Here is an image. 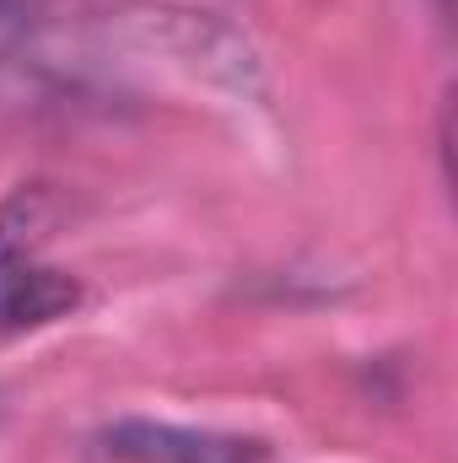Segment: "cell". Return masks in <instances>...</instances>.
Instances as JSON below:
<instances>
[{
    "label": "cell",
    "mask_w": 458,
    "mask_h": 463,
    "mask_svg": "<svg viewBox=\"0 0 458 463\" xmlns=\"http://www.w3.org/2000/svg\"><path fill=\"white\" fill-rule=\"evenodd\" d=\"M98 27L124 49L157 54L211 87H227L237 98H264V60L253 38L216 11L173 5V0H124L98 16Z\"/></svg>",
    "instance_id": "6da1fadb"
},
{
    "label": "cell",
    "mask_w": 458,
    "mask_h": 463,
    "mask_svg": "<svg viewBox=\"0 0 458 463\" xmlns=\"http://www.w3.org/2000/svg\"><path fill=\"white\" fill-rule=\"evenodd\" d=\"M103 453L114 463H264L270 448L237 431H200L167 420H114L103 431Z\"/></svg>",
    "instance_id": "7a4b0ae2"
},
{
    "label": "cell",
    "mask_w": 458,
    "mask_h": 463,
    "mask_svg": "<svg viewBox=\"0 0 458 463\" xmlns=\"http://www.w3.org/2000/svg\"><path fill=\"white\" fill-rule=\"evenodd\" d=\"M33 33H38L33 5L27 0H0V49H27Z\"/></svg>",
    "instance_id": "5b68a950"
},
{
    "label": "cell",
    "mask_w": 458,
    "mask_h": 463,
    "mask_svg": "<svg viewBox=\"0 0 458 463\" xmlns=\"http://www.w3.org/2000/svg\"><path fill=\"white\" fill-rule=\"evenodd\" d=\"M81 302V280L65 269H49L38 259L0 269V329H38L65 318Z\"/></svg>",
    "instance_id": "3957f363"
},
{
    "label": "cell",
    "mask_w": 458,
    "mask_h": 463,
    "mask_svg": "<svg viewBox=\"0 0 458 463\" xmlns=\"http://www.w3.org/2000/svg\"><path fill=\"white\" fill-rule=\"evenodd\" d=\"M65 216V200L54 184H22L0 200V269L27 264L43 253V242L54 237Z\"/></svg>",
    "instance_id": "277c9868"
}]
</instances>
